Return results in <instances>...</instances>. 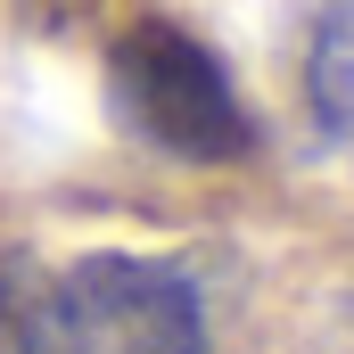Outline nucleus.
<instances>
[{
	"instance_id": "nucleus-2",
	"label": "nucleus",
	"mask_w": 354,
	"mask_h": 354,
	"mask_svg": "<svg viewBox=\"0 0 354 354\" xmlns=\"http://www.w3.org/2000/svg\"><path fill=\"white\" fill-rule=\"evenodd\" d=\"M107 83H115L124 124L140 140H157L165 157H181V165H231L256 140L223 58L181 25H132L107 58Z\"/></svg>"
},
{
	"instance_id": "nucleus-3",
	"label": "nucleus",
	"mask_w": 354,
	"mask_h": 354,
	"mask_svg": "<svg viewBox=\"0 0 354 354\" xmlns=\"http://www.w3.org/2000/svg\"><path fill=\"white\" fill-rule=\"evenodd\" d=\"M305 91H313V124L354 149V0H338L322 17L313 58H305Z\"/></svg>"
},
{
	"instance_id": "nucleus-1",
	"label": "nucleus",
	"mask_w": 354,
	"mask_h": 354,
	"mask_svg": "<svg viewBox=\"0 0 354 354\" xmlns=\"http://www.w3.org/2000/svg\"><path fill=\"white\" fill-rule=\"evenodd\" d=\"M8 354H206V297L165 256L99 248L75 264L0 272Z\"/></svg>"
}]
</instances>
